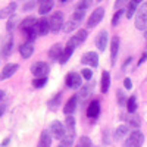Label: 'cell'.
<instances>
[{
	"mask_svg": "<svg viewBox=\"0 0 147 147\" xmlns=\"http://www.w3.org/2000/svg\"><path fill=\"white\" fill-rule=\"evenodd\" d=\"M136 28L144 31L147 28V2L140 6L136 15Z\"/></svg>",
	"mask_w": 147,
	"mask_h": 147,
	"instance_id": "6da1fadb",
	"label": "cell"
},
{
	"mask_svg": "<svg viewBox=\"0 0 147 147\" xmlns=\"http://www.w3.org/2000/svg\"><path fill=\"white\" fill-rule=\"evenodd\" d=\"M49 22H50V32L57 34L60 30L65 27L63 13H62V12H55V13L50 16V19H49Z\"/></svg>",
	"mask_w": 147,
	"mask_h": 147,
	"instance_id": "7a4b0ae2",
	"label": "cell"
},
{
	"mask_svg": "<svg viewBox=\"0 0 147 147\" xmlns=\"http://www.w3.org/2000/svg\"><path fill=\"white\" fill-rule=\"evenodd\" d=\"M143 143H144V134L141 131L136 129L128 136V138L125 141V147H141Z\"/></svg>",
	"mask_w": 147,
	"mask_h": 147,
	"instance_id": "3957f363",
	"label": "cell"
},
{
	"mask_svg": "<svg viewBox=\"0 0 147 147\" xmlns=\"http://www.w3.org/2000/svg\"><path fill=\"white\" fill-rule=\"evenodd\" d=\"M87 35H88L87 30H78L77 34H75V35H72L71 38L68 40L66 46L71 47V49H77L78 46H81L85 40H87Z\"/></svg>",
	"mask_w": 147,
	"mask_h": 147,
	"instance_id": "277c9868",
	"label": "cell"
},
{
	"mask_svg": "<svg viewBox=\"0 0 147 147\" xmlns=\"http://www.w3.org/2000/svg\"><path fill=\"white\" fill-rule=\"evenodd\" d=\"M50 68L46 62H35L31 65V74L34 75V78H46Z\"/></svg>",
	"mask_w": 147,
	"mask_h": 147,
	"instance_id": "5b68a950",
	"label": "cell"
},
{
	"mask_svg": "<svg viewBox=\"0 0 147 147\" xmlns=\"http://www.w3.org/2000/svg\"><path fill=\"white\" fill-rule=\"evenodd\" d=\"M50 134H52V137L56 138V140H63L65 136H66V129H65V125L62 124V122H59V121H53L52 122V125H50Z\"/></svg>",
	"mask_w": 147,
	"mask_h": 147,
	"instance_id": "8992f818",
	"label": "cell"
},
{
	"mask_svg": "<svg viewBox=\"0 0 147 147\" xmlns=\"http://www.w3.org/2000/svg\"><path fill=\"white\" fill-rule=\"evenodd\" d=\"M103 16H105V9H103V7L94 9V12L90 15V18H88V21H87V27H88V28H94L96 25H99L100 21L103 19Z\"/></svg>",
	"mask_w": 147,
	"mask_h": 147,
	"instance_id": "52a82bcc",
	"label": "cell"
},
{
	"mask_svg": "<svg viewBox=\"0 0 147 147\" xmlns=\"http://www.w3.org/2000/svg\"><path fill=\"white\" fill-rule=\"evenodd\" d=\"M119 44H121L119 37L118 35L112 37V40H110V65L112 66L116 65V57L119 53Z\"/></svg>",
	"mask_w": 147,
	"mask_h": 147,
	"instance_id": "ba28073f",
	"label": "cell"
},
{
	"mask_svg": "<svg viewBox=\"0 0 147 147\" xmlns=\"http://www.w3.org/2000/svg\"><path fill=\"white\" fill-rule=\"evenodd\" d=\"M81 62L82 65H88L91 68H97L99 66V55L94 52H87L81 56Z\"/></svg>",
	"mask_w": 147,
	"mask_h": 147,
	"instance_id": "9c48e42d",
	"label": "cell"
},
{
	"mask_svg": "<svg viewBox=\"0 0 147 147\" xmlns=\"http://www.w3.org/2000/svg\"><path fill=\"white\" fill-rule=\"evenodd\" d=\"M81 82H82L81 75L80 74H75V72H69L66 75V78H65V84L68 85L69 88H80Z\"/></svg>",
	"mask_w": 147,
	"mask_h": 147,
	"instance_id": "30bf717a",
	"label": "cell"
},
{
	"mask_svg": "<svg viewBox=\"0 0 147 147\" xmlns=\"http://www.w3.org/2000/svg\"><path fill=\"white\" fill-rule=\"evenodd\" d=\"M107 41H109V34L106 30H102L96 37V47L97 50L100 52H105L106 50V46H107Z\"/></svg>",
	"mask_w": 147,
	"mask_h": 147,
	"instance_id": "8fae6325",
	"label": "cell"
},
{
	"mask_svg": "<svg viewBox=\"0 0 147 147\" xmlns=\"http://www.w3.org/2000/svg\"><path fill=\"white\" fill-rule=\"evenodd\" d=\"M18 68L19 66L16 63H7V65H5V68L2 69V74H0V81H5V80L10 78L18 71Z\"/></svg>",
	"mask_w": 147,
	"mask_h": 147,
	"instance_id": "7c38bea8",
	"label": "cell"
},
{
	"mask_svg": "<svg viewBox=\"0 0 147 147\" xmlns=\"http://www.w3.org/2000/svg\"><path fill=\"white\" fill-rule=\"evenodd\" d=\"M77 103H78V96H71V99L63 106V113L68 115V116L72 115L74 112H75V109H77Z\"/></svg>",
	"mask_w": 147,
	"mask_h": 147,
	"instance_id": "4fadbf2b",
	"label": "cell"
},
{
	"mask_svg": "<svg viewBox=\"0 0 147 147\" xmlns=\"http://www.w3.org/2000/svg\"><path fill=\"white\" fill-rule=\"evenodd\" d=\"M62 53H63V47H62L60 43H56L49 49V57H50L52 60H59L60 56H62Z\"/></svg>",
	"mask_w": 147,
	"mask_h": 147,
	"instance_id": "5bb4252c",
	"label": "cell"
},
{
	"mask_svg": "<svg viewBox=\"0 0 147 147\" xmlns=\"http://www.w3.org/2000/svg\"><path fill=\"white\" fill-rule=\"evenodd\" d=\"M99 113H100V103L97 100H93L87 107V116L90 119H96L97 116H99Z\"/></svg>",
	"mask_w": 147,
	"mask_h": 147,
	"instance_id": "9a60e30c",
	"label": "cell"
},
{
	"mask_svg": "<svg viewBox=\"0 0 147 147\" xmlns=\"http://www.w3.org/2000/svg\"><path fill=\"white\" fill-rule=\"evenodd\" d=\"M55 6V0H40L38 3V13L40 15H47Z\"/></svg>",
	"mask_w": 147,
	"mask_h": 147,
	"instance_id": "2e32d148",
	"label": "cell"
},
{
	"mask_svg": "<svg viewBox=\"0 0 147 147\" xmlns=\"http://www.w3.org/2000/svg\"><path fill=\"white\" fill-rule=\"evenodd\" d=\"M37 32L38 35H46L47 32H50V22L47 21V18H41L37 22Z\"/></svg>",
	"mask_w": 147,
	"mask_h": 147,
	"instance_id": "e0dca14e",
	"label": "cell"
},
{
	"mask_svg": "<svg viewBox=\"0 0 147 147\" xmlns=\"http://www.w3.org/2000/svg\"><path fill=\"white\" fill-rule=\"evenodd\" d=\"M32 53H34V46H32V43H24V44L19 46V55H21L24 59L31 57Z\"/></svg>",
	"mask_w": 147,
	"mask_h": 147,
	"instance_id": "ac0fdd59",
	"label": "cell"
},
{
	"mask_svg": "<svg viewBox=\"0 0 147 147\" xmlns=\"http://www.w3.org/2000/svg\"><path fill=\"white\" fill-rule=\"evenodd\" d=\"M110 88V72L107 71H103L102 74V81H100V90L103 94H106Z\"/></svg>",
	"mask_w": 147,
	"mask_h": 147,
	"instance_id": "d6986e66",
	"label": "cell"
},
{
	"mask_svg": "<svg viewBox=\"0 0 147 147\" xmlns=\"http://www.w3.org/2000/svg\"><path fill=\"white\" fill-rule=\"evenodd\" d=\"M52 134L50 131H43L41 136H40V140H38V144H37V147H50L52 144Z\"/></svg>",
	"mask_w": 147,
	"mask_h": 147,
	"instance_id": "ffe728a7",
	"label": "cell"
},
{
	"mask_svg": "<svg viewBox=\"0 0 147 147\" xmlns=\"http://www.w3.org/2000/svg\"><path fill=\"white\" fill-rule=\"evenodd\" d=\"M15 9H16V3L15 2H12L6 7L0 9V19H3V18H12V16H13Z\"/></svg>",
	"mask_w": 147,
	"mask_h": 147,
	"instance_id": "44dd1931",
	"label": "cell"
},
{
	"mask_svg": "<svg viewBox=\"0 0 147 147\" xmlns=\"http://www.w3.org/2000/svg\"><path fill=\"white\" fill-rule=\"evenodd\" d=\"M37 22H38V19H35L34 16H27V18H24V21L21 22L22 32H24V31H27V30H30V28L37 27Z\"/></svg>",
	"mask_w": 147,
	"mask_h": 147,
	"instance_id": "7402d4cb",
	"label": "cell"
},
{
	"mask_svg": "<svg viewBox=\"0 0 147 147\" xmlns=\"http://www.w3.org/2000/svg\"><path fill=\"white\" fill-rule=\"evenodd\" d=\"M65 129H66V136H75V119L72 115H69L65 119Z\"/></svg>",
	"mask_w": 147,
	"mask_h": 147,
	"instance_id": "603a6c76",
	"label": "cell"
},
{
	"mask_svg": "<svg viewBox=\"0 0 147 147\" xmlns=\"http://www.w3.org/2000/svg\"><path fill=\"white\" fill-rule=\"evenodd\" d=\"M93 93V84H87V85H82V88L80 91V97H81V100H87L88 97L91 96Z\"/></svg>",
	"mask_w": 147,
	"mask_h": 147,
	"instance_id": "cb8c5ba5",
	"label": "cell"
},
{
	"mask_svg": "<svg viewBox=\"0 0 147 147\" xmlns=\"http://www.w3.org/2000/svg\"><path fill=\"white\" fill-rule=\"evenodd\" d=\"M128 127L127 125H119L118 128H116V131H115V134H113V137H115V140H122V138H124L125 136H127V134H128Z\"/></svg>",
	"mask_w": 147,
	"mask_h": 147,
	"instance_id": "d4e9b609",
	"label": "cell"
},
{
	"mask_svg": "<svg viewBox=\"0 0 147 147\" xmlns=\"http://www.w3.org/2000/svg\"><path fill=\"white\" fill-rule=\"evenodd\" d=\"M74 50H75V49H71V47H65L63 49V53H62V56H60V59H59V63L60 65H65L68 60H69V57L72 56V53H74Z\"/></svg>",
	"mask_w": 147,
	"mask_h": 147,
	"instance_id": "484cf974",
	"label": "cell"
},
{
	"mask_svg": "<svg viewBox=\"0 0 147 147\" xmlns=\"http://www.w3.org/2000/svg\"><path fill=\"white\" fill-rule=\"evenodd\" d=\"M60 100H62V93L53 96V99H50V100L47 102V106L50 107V110H56L57 106H59V103H60Z\"/></svg>",
	"mask_w": 147,
	"mask_h": 147,
	"instance_id": "4316f807",
	"label": "cell"
},
{
	"mask_svg": "<svg viewBox=\"0 0 147 147\" xmlns=\"http://www.w3.org/2000/svg\"><path fill=\"white\" fill-rule=\"evenodd\" d=\"M137 6H138V5H137L136 2H134V0H129V3L127 5V12H125L128 19H131V18L134 16V13H136V12L138 10V9H137Z\"/></svg>",
	"mask_w": 147,
	"mask_h": 147,
	"instance_id": "83f0119b",
	"label": "cell"
},
{
	"mask_svg": "<svg viewBox=\"0 0 147 147\" xmlns=\"http://www.w3.org/2000/svg\"><path fill=\"white\" fill-rule=\"evenodd\" d=\"M137 109V97L136 96H131L127 99V110L129 113H134Z\"/></svg>",
	"mask_w": 147,
	"mask_h": 147,
	"instance_id": "f1b7e54d",
	"label": "cell"
},
{
	"mask_svg": "<svg viewBox=\"0 0 147 147\" xmlns=\"http://www.w3.org/2000/svg\"><path fill=\"white\" fill-rule=\"evenodd\" d=\"M12 49H13V40L9 38V40L6 41V44L3 46V49H2V56H3L5 59L9 57V55L12 53Z\"/></svg>",
	"mask_w": 147,
	"mask_h": 147,
	"instance_id": "f546056e",
	"label": "cell"
},
{
	"mask_svg": "<svg viewBox=\"0 0 147 147\" xmlns=\"http://www.w3.org/2000/svg\"><path fill=\"white\" fill-rule=\"evenodd\" d=\"M84 16H85V10H75V12L72 13L71 19H72L74 22H77V24H81L82 19H84Z\"/></svg>",
	"mask_w": 147,
	"mask_h": 147,
	"instance_id": "4dcf8cb0",
	"label": "cell"
},
{
	"mask_svg": "<svg viewBox=\"0 0 147 147\" xmlns=\"http://www.w3.org/2000/svg\"><path fill=\"white\" fill-rule=\"evenodd\" d=\"M122 15H124V9H119V10L115 12L113 16H112V27H116V25H118L119 21H121V18H122Z\"/></svg>",
	"mask_w": 147,
	"mask_h": 147,
	"instance_id": "1f68e13d",
	"label": "cell"
},
{
	"mask_svg": "<svg viewBox=\"0 0 147 147\" xmlns=\"http://www.w3.org/2000/svg\"><path fill=\"white\" fill-rule=\"evenodd\" d=\"M74 138H75V136H65V138L60 141V144L57 147H71L74 143Z\"/></svg>",
	"mask_w": 147,
	"mask_h": 147,
	"instance_id": "d6a6232c",
	"label": "cell"
},
{
	"mask_svg": "<svg viewBox=\"0 0 147 147\" xmlns=\"http://www.w3.org/2000/svg\"><path fill=\"white\" fill-rule=\"evenodd\" d=\"M47 84V77L46 78H34L32 80V87L34 88H41Z\"/></svg>",
	"mask_w": 147,
	"mask_h": 147,
	"instance_id": "836d02e7",
	"label": "cell"
},
{
	"mask_svg": "<svg viewBox=\"0 0 147 147\" xmlns=\"http://www.w3.org/2000/svg\"><path fill=\"white\" fill-rule=\"evenodd\" d=\"M91 6V0H80V2L77 3V7L75 10H85L87 7Z\"/></svg>",
	"mask_w": 147,
	"mask_h": 147,
	"instance_id": "e575fe53",
	"label": "cell"
},
{
	"mask_svg": "<svg viewBox=\"0 0 147 147\" xmlns=\"http://www.w3.org/2000/svg\"><path fill=\"white\" fill-rule=\"evenodd\" d=\"M78 27H80V24L74 22L72 19H69V22H66V25H65L63 31H65V32H71V31H74V30H75V28H78Z\"/></svg>",
	"mask_w": 147,
	"mask_h": 147,
	"instance_id": "d590c367",
	"label": "cell"
},
{
	"mask_svg": "<svg viewBox=\"0 0 147 147\" xmlns=\"http://www.w3.org/2000/svg\"><path fill=\"white\" fill-rule=\"evenodd\" d=\"M116 97H118V103H119V106H127V100H125V96H124V93H122V90H118L116 91Z\"/></svg>",
	"mask_w": 147,
	"mask_h": 147,
	"instance_id": "8d00e7d4",
	"label": "cell"
},
{
	"mask_svg": "<svg viewBox=\"0 0 147 147\" xmlns=\"http://www.w3.org/2000/svg\"><path fill=\"white\" fill-rule=\"evenodd\" d=\"M80 146H81V147H91V140H90L88 137L82 136V137L80 138Z\"/></svg>",
	"mask_w": 147,
	"mask_h": 147,
	"instance_id": "74e56055",
	"label": "cell"
},
{
	"mask_svg": "<svg viewBox=\"0 0 147 147\" xmlns=\"http://www.w3.org/2000/svg\"><path fill=\"white\" fill-rule=\"evenodd\" d=\"M81 74H82V78L87 80V81H90V80L93 78V72H91V69H88V68H84Z\"/></svg>",
	"mask_w": 147,
	"mask_h": 147,
	"instance_id": "f35d334b",
	"label": "cell"
},
{
	"mask_svg": "<svg viewBox=\"0 0 147 147\" xmlns=\"http://www.w3.org/2000/svg\"><path fill=\"white\" fill-rule=\"evenodd\" d=\"M128 121H129V125H132L134 128H138V127H140V121H138L137 116H134V115H132V116L128 118Z\"/></svg>",
	"mask_w": 147,
	"mask_h": 147,
	"instance_id": "ab89813d",
	"label": "cell"
},
{
	"mask_svg": "<svg viewBox=\"0 0 147 147\" xmlns=\"http://www.w3.org/2000/svg\"><path fill=\"white\" fill-rule=\"evenodd\" d=\"M129 3V0H116L115 2V9L116 10H119V9H122L125 5H128Z\"/></svg>",
	"mask_w": 147,
	"mask_h": 147,
	"instance_id": "60d3db41",
	"label": "cell"
},
{
	"mask_svg": "<svg viewBox=\"0 0 147 147\" xmlns=\"http://www.w3.org/2000/svg\"><path fill=\"white\" fill-rule=\"evenodd\" d=\"M15 28V18L12 16V18H9V21H7V25H6V30L7 31H12Z\"/></svg>",
	"mask_w": 147,
	"mask_h": 147,
	"instance_id": "b9f144b4",
	"label": "cell"
},
{
	"mask_svg": "<svg viewBox=\"0 0 147 147\" xmlns=\"http://www.w3.org/2000/svg\"><path fill=\"white\" fill-rule=\"evenodd\" d=\"M34 6H35V0H30L27 5L22 6V10H30V9H32Z\"/></svg>",
	"mask_w": 147,
	"mask_h": 147,
	"instance_id": "7bdbcfd3",
	"label": "cell"
},
{
	"mask_svg": "<svg viewBox=\"0 0 147 147\" xmlns=\"http://www.w3.org/2000/svg\"><path fill=\"white\" fill-rule=\"evenodd\" d=\"M103 143L105 144H110V138H109V131L105 129L103 131Z\"/></svg>",
	"mask_w": 147,
	"mask_h": 147,
	"instance_id": "ee69618b",
	"label": "cell"
},
{
	"mask_svg": "<svg viewBox=\"0 0 147 147\" xmlns=\"http://www.w3.org/2000/svg\"><path fill=\"white\" fill-rule=\"evenodd\" d=\"M124 87H125L127 90H131V88H132V81H131L129 78H125V80H124Z\"/></svg>",
	"mask_w": 147,
	"mask_h": 147,
	"instance_id": "f6af8a7d",
	"label": "cell"
},
{
	"mask_svg": "<svg viewBox=\"0 0 147 147\" xmlns=\"http://www.w3.org/2000/svg\"><path fill=\"white\" fill-rule=\"evenodd\" d=\"M131 62H132V57H131V56H129V57H127V59H125V62H124V65H122V71H125V69H127V66H128V65H131Z\"/></svg>",
	"mask_w": 147,
	"mask_h": 147,
	"instance_id": "bcb514c9",
	"label": "cell"
},
{
	"mask_svg": "<svg viewBox=\"0 0 147 147\" xmlns=\"http://www.w3.org/2000/svg\"><path fill=\"white\" fill-rule=\"evenodd\" d=\"M9 143H10V137H6V138L2 141V144H0V146H2V147H6Z\"/></svg>",
	"mask_w": 147,
	"mask_h": 147,
	"instance_id": "7dc6e473",
	"label": "cell"
},
{
	"mask_svg": "<svg viewBox=\"0 0 147 147\" xmlns=\"http://www.w3.org/2000/svg\"><path fill=\"white\" fill-rule=\"evenodd\" d=\"M147 59V53H143V56L140 57V60H138V66L141 65V63H144V60Z\"/></svg>",
	"mask_w": 147,
	"mask_h": 147,
	"instance_id": "c3c4849f",
	"label": "cell"
},
{
	"mask_svg": "<svg viewBox=\"0 0 147 147\" xmlns=\"http://www.w3.org/2000/svg\"><path fill=\"white\" fill-rule=\"evenodd\" d=\"M3 97H5V91H3V90H0V102L3 100Z\"/></svg>",
	"mask_w": 147,
	"mask_h": 147,
	"instance_id": "681fc988",
	"label": "cell"
},
{
	"mask_svg": "<svg viewBox=\"0 0 147 147\" xmlns=\"http://www.w3.org/2000/svg\"><path fill=\"white\" fill-rule=\"evenodd\" d=\"M3 112H5V107H3V106H0V116L3 115Z\"/></svg>",
	"mask_w": 147,
	"mask_h": 147,
	"instance_id": "f907efd6",
	"label": "cell"
},
{
	"mask_svg": "<svg viewBox=\"0 0 147 147\" xmlns=\"http://www.w3.org/2000/svg\"><path fill=\"white\" fill-rule=\"evenodd\" d=\"M134 2H136V3L138 5V3H141V2H143V0H134Z\"/></svg>",
	"mask_w": 147,
	"mask_h": 147,
	"instance_id": "816d5d0a",
	"label": "cell"
},
{
	"mask_svg": "<svg viewBox=\"0 0 147 147\" xmlns=\"http://www.w3.org/2000/svg\"><path fill=\"white\" fill-rule=\"evenodd\" d=\"M96 2H102V0H96Z\"/></svg>",
	"mask_w": 147,
	"mask_h": 147,
	"instance_id": "f5cc1de1",
	"label": "cell"
},
{
	"mask_svg": "<svg viewBox=\"0 0 147 147\" xmlns=\"http://www.w3.org/2000/svg\"><path fill=\"white\" fill-rule=\"evenodd\" d=\"M75 147H81V146H80V144H78V146H75Z\"/></svg>",
	"mask_w": 147,
	"mask_h": 147,
	"instance_id": "db71d44e",
	"label": "cell"
},
{
	"mask_svg": "<svg viewBox=\"0 0 147 147\" xmlns=\"http://www.w3.org/2000/svg\"><path fill=\"white\" fill-rule=\"evenodd\" d=\"M146 53H147V52H146Z\"/></svg>",
	"mask_w": 147,
	"mask_h": 147,
	"instance_id": "11a10c76",
	"label": "cell"
}]
</instances>
